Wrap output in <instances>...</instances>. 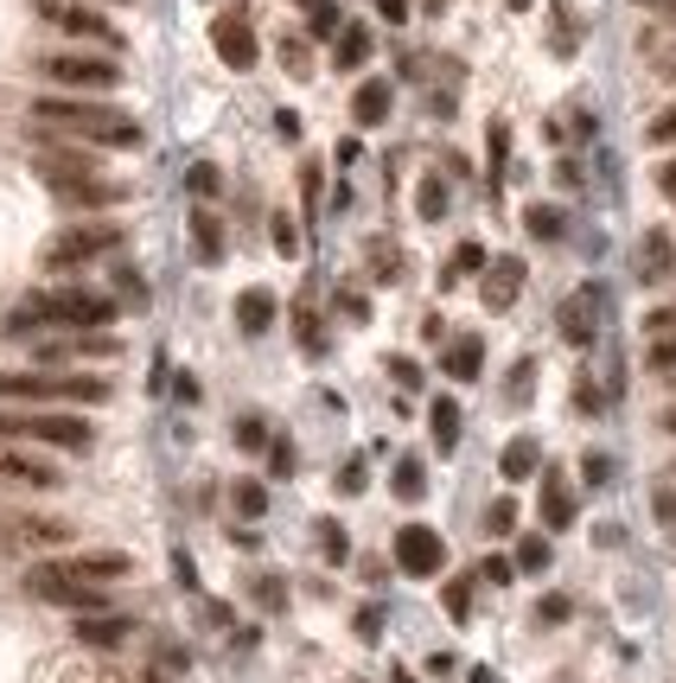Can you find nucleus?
<instances>
[{
  "mask_svg": "<svg viewBox=\"0 0 676 683\" xmlns=\"http://www.w3.org/2000/svg\"><path fill=\"white\" fill-rule=\"evenodd\" d=\"M0 479H13V486H38V493H51V486H58V466H51V460H33V454H7V448H0Z\"/></svg>",
  "mask_w": 676,
  "mask_h": 683,
  "instance_id": "ddd939ff",
  "label": "nucleus"
},
{
  "mask_svg": "<svg viewBox=\"0 0 676 683\" xmlns=\"http://www.w3.org/2000/svg\"><path fill=\"white\" fill-rule=\"evenodd\" d=\"M71 563L90 575V581H121V575H128V556H115V549H96V556H71Z\"/></svg>",
  "mask_w": 676,
  "mask_h": 683,
  "instance_id": "393cba45",
  "label": "nucleus"
},
{
  "mask_svg": "<svg viewBox=\"0 0 676 683\" xmlns=\"http://www.w3.org/2000/svg\"><path fill=\"white\" fill-rule=\"evenodd\" d=\"M191 230H198V250H205V263H218V256H224V230H218V218H211L205 205L191 211Z\"/></svg>",
  "mask_w": 676,
  "mask_h": 683,
  "instance_id": "a878e982",
  "label": "nucleus"
},
{
  "mask_svg": "<svg viewBox=\"0 0 676 683\" xmlns=\"http://www.w3.org/2000/svg\"><path fill=\"white\" fill-rule=\"evenodd\" d=\"M313 33H319V38L345 33V26H338V7H333V0H313Z\"/></svg>",
  "mask_w": 676,
  "mask_h": 683,
  "instance_id": "58836bf2",
  "label": "nucleus"
},
{
  "mask_svg": "<svg viewBox=\"0 0 676 683\" xmlns=\"http://www.w3.org/2000/svg\"><path fill=\"white\" fill-rule=\"evenodd\" d=\"M479 268H486V250H479V243H459V250H453V268L441 275V281H459V275H479Z\"/></svg>",
  "mask_w": 676,
  "mask_h": 683,
  "instance_id": "7c9ffc66",
  "label": "nucleus"
},
{
  "mask_svg": "<svg viewBox=\"0 0 676 683\" xmlns=\"http://www.w3.org/2000/svg\"><path fill=\"white\" fill-rule=\"evenodd\" d=\"M0 441H45V448L83 454L90 448V421L58 416V409H0Z\"/></svg>",
  "mask_w": 676,
  "mask_h": 683,
  "instance_id": "39448f33",
  "label": "nucleus"
},
{
  "mask_svg": "<svg viewBox=\"0 0 676 683\" xmlns=\"http://www.w3.org/2000/svg\"><path fill=\"white\" fill-rule=\"evenodd\" d=\"M268 230H275V243H281V256H294V250H301V230L288 224V218H275Z\"/></svg>",
  "mask_w": 676,
  "mask_h": 683,
  "instance_id": "49530a36",
  "label": "nucleus"
},
{
  "mask_svg": "<svg viewBox=\"0 0 676 683\" xmlns=\"http://www.w3.org/2000/svg\"><path fill=\"white\" fill-rule=\"evenodd\" d=\"M511 7H529V0H511Z\"/></svg>",
  "mask_w": 676,
  "mask_h": 683,
  "instance_id": "680f3d73",
  "label": "nucleus"
},
{
  "mask_svg": "<svg viewBox=\"0 0 676 683\" xmlns=\"http://www.w3.org/2000/svg\"><path fill=\"white\" fill-rule=\"evenodd\" d=\"M351 115H358V128H376V121H389V83H383V77L358 83V96H351Z\"/></svg>",
  "mask_w": 676,
  "mask_h": 683,
  "instance_id": "6ab92c4d",
  "label": "nucleus"
},
{
  "mask_svg": "<svg viewBox=\"0 0 676 683\" xmlns=\"http://www.w3.org/2000/svg\"><path fill=\"white\" fill-rule=\"evenodd\" d=\"M644 7H676V0H644Z\"/></svg>",
  "mask_w": 676,
  "mask_h": 683,
  "instance_id": "052dcab7",
  "label": "nucleus"
},
{
  "mask_svg": "<svg viewBox=\"0 0 676 683\" xmlns=\"http://www.w3.org/2000/svg\"><path fill=\"white\" fill-rule=\"evenodd\" d=\"M511 563H517V569H524V575H543V569H549V536H543V531H536V536H524Z\"/></svg>",
  "mask_w": 676,
  "mask_h": 683,
  "instance_id": "bb28decb",
  "label": "nucleus"
},
{
  "mask_svg": "<svg viewBox=\"0 0 676 683\" xmlns=\"http://www.w3.org/2000/svg\"><path fill=\"white\" fill-rule=\"evenodd\" d=\"M256 601H263V607L275 613V607H281V601H288V588H281L275 575H263V581H256Z\"/></svg>",
  "mask_w": 676,
  "mask_h": 683,
  "instance_id": "c03bdc74",
  "label": "nucleus"
},
{
  "mask_svg": "<svg viewBox=\"0 0 676 683\" xmlns=\"http://www.w3.org/2000/svg\"><path fill=\"white\" fill-rule=\"evenodd\" d=\"M651 364H657V371H676V333H657V345H651Z\"/></svg>",
  "mask_w": 676,
  "mask_h": 683,
  "instance_id": "ea45409f",
  "label": "nucleus"
},
{
  "mask_svg": "<svg viewBox=\"0 0 676 683\" xmlns=\"http://www.w3.org/2000/svg\"><path fill=\"white\" fill-rule=\"evenodd\" d=\"M26 594H38V601H58V607H71V613H109L103 581H90V575L71 563V556H65V563H33V569H26Z\"/></svg>",
  "mask_w": 676,
  "mask_h": 683,
  "instance_id": "20e7f679",
  "label": "nucleus"
},
{
  "mask_svg": "<svg viewBox=\"0 0 676 683\" xmlns=\"http://www.w3.org/2000/svg\"><path fill=\"white\" fill-rule=\"evenodd\" d=\"M389 378L403 383V390H415V383H421V371H415V358H389Z\"/></svg>",
  "mask_w": 676,
  "mask_h": 683,
  "instance_id": "8fccbe9b",
  "label": "nucleus"
},
{
  "mask_svg": "<svg viewBox=\"0 0 676 683\" xmlns=\"http://www.w3.org/2000/svg\"><path fill=\"white\" fill-rule=\"evenodd\" d=\"M486 581H511V575H517V563H511V556H486Z\"/></svg>",
  "mask_w": 676,
  "mask_h": 683,
  "instance_id": "3c124183",
  "label": "nucleus"
},
{
  "mask_svg": "<svg viewBox=\"0 0 676 683\" xmlns=\"http://www.w3.org/2000/svg\"><path fill=\"white\" fill-rule=\"evenodd\" d=\"M415 211H421V218H441V211H447V186H441V180H421V205H415Z\"/></svg>",
  "mask_w": 676,
  "mask_h": 683,
  "instance_id": "4c0bfd02",
  "label": "nucleus"
},
{
  "mask_svg": "<svg viewBox=\"0 0 676 683\" xmlns=\"http://www.w3.org/2000/svg\"><path fill=\"white\" fill-rule=\"evenodd\" d=\"M45 326H51V320H45V294H26V301L7 313V333H13V339H26V333H45Z\"/></svg>",
  "mask_w": 676,
  "mask_h": 683,
  "instance_id": "b1692460",
  "label": "nucleus"
},
{
  "mask_svg": "<svg viewBox=\"0 0 676 683\" xmlns=\"http://www.w3.org/2000/svg\"><path fill=\"white\" fill-rule=\"evenodd\" d=\"M319 549H326V563H345V556H351V543H345V524H333V518H326V524H319Z\"/></svg>",
  "mask_w": 676,
  "mask_h": 683,
  "instance_id": "473e14b6",
  "label": "nucleus"
},
{
  "mask_svg": "<svg viewBox=\"0 0 676 683\" xmlns=\"http://www.w3.org/2000/svg\"><path fill=\"white\" fill-rule=\"evenodd\" d=\"M211 45H218V58L230 71H256V26H249V13H218L211 20Z\"/></svg>",
  "mask_w": 676,
  "mask_h": 683,
  "instance_id": "9b49d317",
  "label": "nucleus"
},
{
  "mask_svg": "<svg viewBox=\"0 0 676 683\" xmlns=\"http://www.w3.org/2000/svg\"><path fill=\"white\" fill-rule=\"evenodd\" d=\"M7 536L13 543H71V524H58V518H7Z\"/></svg>",
  "mask_w": 676,
  "mask_h": 683,
  "instance_id": "412c9836",
  "label": "nucleus"
},
{
  "mask_svg": "<svg viewBox=\"0 0 676 683\" xmlns=\"http://www.w3.org/2000/svg\"><path fill=\"white\" fill-rule=\"evenodd\" d=\"M121 306L109 294H90V288H58V294H45V320L51 326H65V333H103Z\"/></svg>",
  "mask_w": 676,
  "mask_h": 683,
  "instance_id": "0eeeda50",
  "label": "nucleus"
},
{
  "mask_svg": "<svg viewBox=\"0 0 676 683\" xmlns=\"http://www.w3.org/2000/svg\"><path fill=\"white\" fill-rule=\"evenodd\" d=\"M236 511H243V518H263V511H268V486H263V479H236Z\"/></svg>",
  "mask_w": 676,
  "mask_h": 683,
  "instance_id": "c756f323",
  "label": "nucleus"
},
{
  "mask_svg": "<svg viewBox=\"0 0 676 683\" xmlns=\"http://www.w3.org/2000/svg\"><path fill=\"white\" fill-rule=\"evenodd\" d=\"M498 466H504V479H529V473L543 466V448H536L529 435H517V441L504 448V460H498Z\"/></svg>",
  "mask_w": 676,
  "mask_h": 683,
  "instance_id": "5701e85b",
  "label": "nucleus"
},
{
  "mask_svg": "<svg viewBox=\"0 0 676 683\" xmlns=\"http://www.w3.org/2000/svg\"><path fill=\"white\" fill-rule=\"evenodd\" d=\"M383 633V607H364L358 613V639H376Z\"/></svg>",
  "mask_w": 676,
  "mask_h": 683,
  "instance_id": "603ef678",
  "label": "nucleus"
},
{
  "mask_svg": "<svg viewBox=\"0 0 676 683\" xmlns=\"http://www.w3.org/2000/svg\"><path fill=\"white\" fill-rule=\"evenodd\" d=\"M128 243V230L115 224V218H90V224H71L51 236V250H45V263L51 268H77L90 263V256H109V250H121Z\"/></svg>",
  "mask_w": 676,
  "mask_h": 683,
  "instance_id": "423d86ee",
  "label": "nucleus"
},
{
  "mask_svg": "<svg viewBox=\"0 0 676 683\" xmlns=\"http://www.w3.org/2000/svg\"><path fill=\"white\" fill-rule=\"evenodd\" d=\"M428 428H434V448L453 454V448H459V403H453V396H434V403H428Z\"/></svg>",
  "mask_w": 676,
  "mask_h": 683,
  "instance_id": "aec40b11",
  "label": "nucleus"
},
{
  "mask_svg": "<svg viewBox=\"0 0 676 683\" xmlns=\"http://www.w3.org/2000/svg\"><path fill=\"white\" fill-rule=\"evenodd\" d=\"M186 192H191V198H211V192H218V166H211V160H198V166L186 173Z\"/></svg>",
  "mask_w": 676,
  "mask_h": 683,
  "instance_id": "c9c22d12",
  "label": "nucleus"
},
{
  "mask_svg": "<svg viewBox=\"0 0 676 683\" xmlns=\"http://www.w3.org/2000/svg\"><path fill=\"white\" fill-rule=\"evenodd\" d=\"M115 294H121V301H135V306H148V281H141L128 263H115Z\"/></svg>",
  "mask_w": 676,
  "mask_h": 683,
  "instance_id": "2f4dec72",
  "label": "nucleus"
},
{
  "mask_svg": "<svg viewBox=\"0 0 676 683\" xmlns=\"http://www.w3.org/2000/svg\"><path fill=\"white\" fill-rule=\"evenodd\" d=\"M38 13H45L58 33H71V38H90V45H121V33H115L96 7H83V0H38Z\"/></svg>",
  "mask_w": 676,
  "mask_h": 683,
  "instance_id": "9d476101",
  "label": "nucleus"
},
{
  "mask_svg": "<svg viewBox=\"0 0 676 683\" xmlns=\"http://www.w3.org/2000/svg\"><path fill=\"white\" fill-rule=\"evenodd\" d=\"M473 683H491V671H473Z\"/></svg>",
  "mask_w": 676,
  "mask_h": 683,
  "instance_id": "13d9d810",
  "label": "nucleus"
},
{
  "mask_svg": "<svg viewBox=\"0 0 676 683\" xmlns=\"http://www.w3.org/2000/svg\"><path fill=\"white\" fill-rule=\"evenodd\" d=\"M664 428H671V435H676V409H671V416H664Z\"/></svg>",
  "mask_w": 676,
  "mask_h": 683,
  "instance_id": "bf43d9fd",
  "label": "nucleus"
},
{
  "mask_svg": "<svg viewBox=\"0 0 676 683\" xmlns=\"http://www.w3.org/2000/svg\"><path fill=\"white\" fill-rule=\"evenodd\" d=\"M486 531L491 536H511V531H517V505H511V498H498V505L486 511Z\"/></svg>",
  "mask_w": 676,
  "mask_h": 683,
  "instance_id": "72a5a7b5",
  "label": "nucleus"
},
{
  "mask_svg": "<svg viewBox=\"0 0 676 683\" xmlns=\"http://www.w3.org/2000/svg\"><path fill=\"white\" fill-rule=\"evenodd\" d=\"M389 486H396V498H421V486H428L421 460H415V454H403V460H396V479H389Z\"/></svg>",
  "mask_w": 676,
  "mask_h": 683,
  "instance_id": "c85d7f7f",
  "label": "nucleus"
},
{
  "mask_svg": "<svg viewBox=\"0 0 676 683\" xmlns=\"http://www.w3.org/2000/svg\"><path fill=\"white\" fill-rule=\"evenodd\" d=\"M441 364H447V378H453V383H473L479 371H486V345L466 333V339H453V345H447V358H441Z\"/></svg>",
  "mask_w": 676,
  "mask_h": 683,
  "instance_id": "f3484780",
  "label": "nucleus"
},
{
  "mask_svg": "<svg viewBox=\"0 0 676 683\" xmlns=\"http://www.w3.org/2000/svg\"><path fill=\"white\" fill-rule=\"evenodd\" d=\"M33 173L51 186V198H58V205H77V211H83V205H121V198H128L115 180H103V173H96V160H90V153L38 148L33 153Z\"/></svg>",
  "mask_w": 676,
  "mask_h": 683,
  "instance_id": "f03ea898",
  "label": "nucleus"
},
{
  "mask_svg": "<svg viewBox=\"0 0 676 683\" xmlns=\"http://www.w3.org/2000/svg\"><path fill=\"white\" fill-rule=\"evenodd\" d=\"M236 326H243L249 339H263L268 326H275V294H268V288H249V294L236 301Z\"/></svg>",
  "mask_w": 676,
  "mask_h": 683,
  "instance_id": "a211bd4d",
  "label": "nucleus"
},
{
  "mask_svg": "<svg viewBox=\"0 0 676 683\" xmlns=\"http://www.w3.org/2000/svg\"><path fill=\"white\" fill-rule=\"evenodd\" d=\"M33 121L51 135H71V141H96V148H141V121L135 115L109 109V103H83V96H45L33 103Z\"/></svg>",
  "mask_w": 676,
  "mask_h": 683,
  "instance_id": "f257e3e1",
  "label": "nucleus"
},
{
  "mask_svg": "<svg viewBox=\"0 0 676 683\" xmlns=\"http://www.w3.org/2000/svg\"><path fill=\"white\" fill-rule=\"evenodd\" d=\"M268 473H275V479H288V473H294V448H288V441H275V448H268Z\"/></svg>",
  "mask_w": 676,
  "mask_h": 683,
  "instance_id": "a19ab883",
  "label": "nucleus"
},
{
  "mask_svg": "<svg viewBox=\"0 0 676 683\" xmlns=\"http://www.w3.org/2000/svg\"><path fill=\"white\" fill-rule=\"evenodd\" d=\"M45 77L51 83H71V90H115L121 83L115 58H90V51H51L45 58Z\"/></svg>",
  "mask_w": 676,
  "mask_h": 683,
  "instance_id": "1a4fd4ad",
  "label": "nucleus"
},
{
  "mask_svg": "<svg viewBox=\"0 0 676 683\" xmlns=\"http://www.w3.org/2000/svg\"><path fill=\"white\" fill-rule=\"evenodd\" d=\"M447 620H453V626L473 620V575H453V581H447Z\"/></svg>",
  "mask_w": 676,
  "mask_h": 683,
  "instance_id": "cd10ccee",
  "label": "nucleus"
},
{
  "mask_svg": "<svg viewBox=\"0 0 676 683\" xmlns=\"http://www.w3.org/2000/svg\"><path fill=\"white\" fill-rule=\"evenodd\" d=\"M581 473H587V486H606V473H613V466H606V454H587V466H581Z\"/></svg>",
  "mask_w": 676,
  "mask_h": 683,
  "instance_id": "5fc2aeb1",
  "label": "nucleus"
},
{
  "mask_svg": "<svg viewBox=\"0 0 676 683\" xmlns=\"http://www.w3.org/2000/svg\"><path fill=\"white\" fill-rule=\"evenodd\" d=\"M651 141H657V148H671L676 141V109H664L657 121H651Z\"/></svg>",
  "mask_w": 676,
  "mask_h": 683,
  "instance_id": "de8ad7c7",
  "label": "nucleus"
},
{
  "mask_svg": "<svg viewBox=\"0 0 676 683\" xmlns=\"http://www.w3.org/2000/svg\"><path fill=\"white\" fill-rule=\"evenodd\" d=\"M491 186H498V180H504V148H511V128H504V121H491Z\"/></svg>",
  "mask_w": 676,
  "mask_h": 683,
  "instance_id": "e433bc0d",
  "label": "nucleus"
},
{
  "mask_svg": "<svg viewBox=\"0 0 676 683\" xmlns=\"http://www.w3.org/2000/svg\"><path fill=\"white\" fill-rule=\"evenodd\" d=\"M364 58H371V26H358V20H351V26L338 33V45H333V65H338V71H358Z\"/></svg>",
  "mask_w": 676,
  "mask_h": 683,
  "instance_id": "4be33fe9",
  "label": "nucleus"
},
{
  "mask_svg": "<svg viewBox=\"0 0 676 683\" xmlns=\"http://www.w3.org/2000/svg\"><path fill=\"white\" fill-rule=\"evenodd\" d=\"M338 493H364V460H345L338 466Z\"/></svg>",
  "mask_w": 676,
  "mask_h": 683,
  "instance_id": "37998d69",
  "label": "nucleus"
},
{
  "mask_svg": "<svg viewBox=\"0 0 676 683\" xmlns=\"http://www.w3.org/2000/svg\"><path fill=\"white\" fill-rule=\"evenodd\" d=\"M529 383H536V364L524 358V364L511 371V403H524V396H529Z\"/></svg>",
  "mask_w": 676,
  "mask_h": 683,
  "instance_id": "a18cd8bd",
  "label": "nucleus"
},
{
  "mask_svg": "<svg viewBox=\"0 0 676 683\" xmlns=\"http://www.w3.org/2000/svg\"><path fill=\"white\" fill-rule=\"evenodd\" d=\"M128 639V620L121 613H77V646H96V651H109Z\"/></svg>",
  "mask_w": 676,
  "mask_h": 683,
  "instance_id": "4468645a",
  "label": "nucleus"
},
{
  "mask_svg": "<svg viewBox=\"0 0 676 683\" xmlns=\"http://www.w3.org/2000/svg\"><path fill=\"white\" fill-rule=\"evenodd\" d=\"M236 441H243V448H268V428L256 416H243L236 421Z\"/></svg>",
  "mask_w": 676,
  "mask_h": 683,
  "instance_id": "79ce46f5",
  "label": "nucleus"
},
{
  "mask_svg": "<svg viewBox=\"0 0 676 683\" xmlns=\"http://www.w3.org/2000/svg\"><path fill=\"white\" fill-rule=\"evenodd\" d=\"M536 620H543V626H562V620H568V601H562V594H549V601L536 607Z\"/></svg>",
  "mask_w": 676,
  "mask_h": 683,
  "instance_id": "09e8293b",
  "label": "nucleus"
},
{
  "mask_svg": "<svg viewBox=\"0 0 676 683\" xmlns=\"http://www.w3.org/2000/svg\"><path fill=\"white\" fill-rule=\"evenodd\" d=\"M517 288H524V256H498V263L486 268V306L504 313V306L517 301Z\"/></svg>",
  "mask_w": 676,
  "mask_h": 683,
  "instance_id": "f8f14e48",
  "label": "nucleus"
},
{
  "mask_svg": "<svg viewBox=\"0 0 676 683\" xmlns=\"http://www.w3.org/2000/svg\"><path fill=\"white\" fill-rule=\"evenodd\" d=\"M543 524H549V531H568V524H574V493H568V479L556 466L543 473Z\"/></svg>",
  "mask_w": 676,
  "mask_h": 683,
  "instance_id": "2eb2a0df",
  "label": "nucleus"
},
{
  "mask_svg": "<svg viewBox=\"0 0 676 683\" xmlns=\"http://www.w3.org/2000/svg\"><path fill=\"white\" fill-rule=\"evenodd\" d=\"M376 13H383L389 26H403V20H409V0H376Z\"/></svg>",
  "mask_w": 676,
  "mask_h": 683,
  "instance_id": "864d4df0",
  "label": "nucleus"
},
{
  "mask_svg": "<svg viewBox=\"0 0 676 683\" xmlns=\"http://www.w3.org/2000/svg\"><path fill=\"white\" fill-rule=\"evenodd\" d=\"M7 403H109V383L90 371H0Z\"/></svg>",
  "mask_w": 676,
  "mask_h": 683,
  "instance_id": "7ed1b4c3",
  "label": "nucleus"
},
{
  "mask_svg": "<svg viewBox=\"0 0 676 683\" xmlns=\"http://www.w3.org/2000/svg\"><path fill=\"white\" fill-rule=\"evenodd\" d=\"M524 224L536 230V236H562V211H549V205H529Z\"/></svg>",
  "mask_w": 676,
  "mask_h": 683,
  "instance_id": "f704fd0d",
  "label": "nucleus"
},
{
  "mask_svg": "<svg viewBox=\"0 0 676 683\" xmlns=\"http://www.w3.org/2000/svg\"><path fill=\"white\" fill-rule=\"evenodd\" d=\"M594 288L587 294H574V301H562V339H574V345H594V326H601V313H594Z\"/></svg>",
  "mask_w": 676,
  "mask_h": 683,
  "instance_id": "dca6fc26",
  "label": "nucleus"
},
{
  "mask_svg": "<svg viewBox=\"0 0 676 683\" xmlns=\"http://www.w3.org/2000/svg\"><path fill=\"white\" fill-rule=\"evenodd\" d=\"M396 569L415 575V581H428V575L447 569V543H441V531H428V524H403V531H396Z\"/></svg>",
  "mask_w": 676,
  "mask_h": 683,
  "instance_id": "6e6552de",
  "label": "nucleus"
},
{
  "mask_svg": "<svg viewBox=\"0 0 676 683\" xmlns=\"http://www.w3.org/2000/svg\"><path fill=\"white\" fill-rule=\"evenodd\" d=\"M657 186H664V192L676 198V160H664V166H657Z\"/></svg>",
  "mask_w": 676,
  "mask_h": 683,
  "instance_id": "6e6d98bb",
  "label": "nucleus"
},
{
  "mask_svg": "<svg viewBox=\"0 0 676 683\" xmlns=\"http://www.w3.org/2000/svg\"><path fill=\"white\" fill-rule=\"evenodd\" d=\"M389 683H415V678H409V671H389Z\"/></svg>",
  "mask_w": 676,
  "mask_h": 683,
  "instance_id": "4d7b16f0",
  "label": "nucleus"
}]
</instances>
